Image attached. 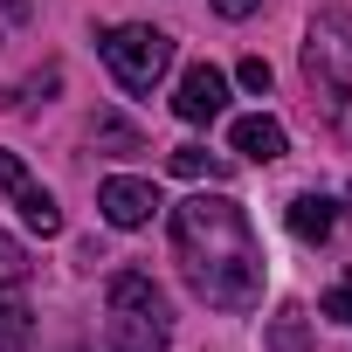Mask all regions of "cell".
<instances>
[{
    "mask_svg": "<svg viewBox=\"0 0 352 352\" xmlns=\"http://www.w3.org/2000/svg\"><path fill=\"white\" fill-rule=\"evenodd\" d=\"M97 138H111V145H138V138H131L118 118H97Z\"/></svg>",
    "mask_w": 352,
    "mask_h": 352,
    "instance_id": "obj_16",
    "label": "cell"
},
{
    "mask_svg": "<svg viewBox=\"0 0 352 352\" xmlns=\"http://www.w3.org/2000/svg\"><path fill=\"white\" fill-rule=\"evenodd\" d=\"M28 270H35V263H28V249H21L14 235H0V290H21V283H28Z\"/></svg>",
    "mask_w": 352,
    "mask_h": 352,
    "instance_id": "obj_12",
    "label": "cell"
},
{
    "mask_svg": "<svg viewBox=\"0 0 352 352\" xmlns=\"http://www.w3.org/2000/svg\"><path fill=\"white\" fill-rule=\"evenodd\" d=\"M324 318H345V324H352V276H338V283L324 290Z\"/></svg>",
    "mask_w": 352,
    "mask_h": 352,
    "instance_id": "obj_14",
    "label": "cell"
},
{
    "mask_svg": "<svg viewBox=\"0 0 352 352\" xmlns=\"http://www.w3.org/2000/svg\"><path fill=\"white\" fill-rule=\"evenodd\" d=\"M97 208H104L111 228H145V221L159 214V187H152V180H131V173H118V180L97 187Z\"/></svg>",
    "mask_w": 352,
    "mask_h": 352,
    "instance_id": "obj_6",
    "label": "cell"
},
{
    "mask_svg": "<svg viewBox=\"0 0 352 352\" xmlns=\"http://www.w3.org/2000/svg\"><path fill=\"white\" fill-rule=\"evenodd\" d=\"M214 8H221V14H228V21H249V14H256V8H263V0H214Z\"/></svg>",
    "mask_w": 352,
    "mask_h": 352,
    "instance_id": "obj_18",
    "label": "cell"
},
{
    "mask_svg": "<svg viewBox=\"0 0 352 352\" xmlns=\"http://www.w3.org/2000/svg\"><path fill=\"white\" fill-rule=\"evenodd\" d=\"M235 76H242V90H256V97L270 90V63H263V56H249V63H242Z\"/></svg>",
    "mask_w": 352,
    "mask_h": 352,
    "instance_id": "obj_15",
    "label": "cell"
},
{
    "mask_svg": "<svg viewBox=\"0 0 352 352\" xmlns=\"http://www.w3.org/2000/svg\"><path fill=\"white\" fill-rule=\"evenodd\" d=\"M173 111H180L187 124H214V118L228 111V76H221L214 63H194V69L180 76V90H173Z\"/></svg>",
    "mask_w": 352,
    "mask_h": 352,
    "instance_id": "obj_5",
    "label": "cell"
},
{
    "mask_svg": "<svg viewBox=\"0 0 352 352\" xmlns=\"http://www.w3.org/2000/svg\"><path fill=\"white\" fill-rule=\"evenodd\" d=\"M173 173H180V180H221L228 159L208 152V145H173Z\"/></svg>",
    "mask_w": 352,
    "mask_h": 352,
    "instance_id": "obj_11",
    "label": "cell"
},
{
    "mask_svg": "<svg viewBox=\"0 0 352 352\" xmlns=\"http://www.w3.org/2000/svg\"><path fill=\"white\" fill-rule=\"evenodd\" d=\"M331 228H338V201L331 194H297L290 201V235L297 242H324Z\"/></svg>",
    "mask_w": 352,
    "mask_h": 352,
    "instance_id": "obj_8",
    "label": "cell"
},
{
    "mask_svg": "<svg viewBox=\"0 0 352 352\" xmlns=\"http://www.w3.org/2000/svg\"><path fill=\"white\" fill-rule=\"evenodd\" d=\"M21 187H28V166H21L14 152H0V194H8V201H14Z\"/></svg>",
    "mask_w": 352,
    "mask_h": 352,
    "instance_id": "obj_13",
    "label": "cell"
},
{
    "mask_svg": "<svg viewBox=\"0 0 352 352\" xmlns=\"http://www.w3.org/2000/svg\"><path fill=\"white\" fill-rule=\"evenodd\" d=\"M228 138H235V152H242V159H256V166H270V159H283V152H290V138H283V124H276V118H235V131H228Z\"/></svg>",
    "mask_w": 352,
    "mask_h": 352,
    "instance_id": "obj_7",
    "label": "cell"
},
{
    "mask_svg": "<svg viewBox=\"0 0 352 352\" xmlns=\"http://www.w3.org/2000/svg\"><path fill=\"white\" fill-rule=\"evenodd\" d=\"M104 311H111V352H166L173 318H166V297H159L152 276L118 270L111 290H104Z\"/></svg>",
    "mask_w": 352,
    "mask_h": 352,
    "instance_id": "obj_3",
    "label": "cell"
},
{
    "mask_svg": "<svg viewBox=\"0 0 352 352\" xmlns=\"http://www.w3.org/2000/svg\"><path fill=\"white\" fill-rule=\"evenodd\" d=\"M276 352H297V311H283V324H276Z\"/></svg>",
    "mask_w": 352,
    "mask_h": 352,
    "instance_id": "obj_17",
    "label": "cell"
},
{
    "mask_svg": "<svg viewBox=\"0 0 352 352\" xmlns=\"http://www.w3.org/2000/svg\"><path fill=\"white\" fill-rule=\"evenodd\" d=\"M35 338V311H28V297L21 290H0V352H21Z\"/></svg>",
    "mask_w": 352,
    "mask_h": 352,
    "instance_id": "obj_9",
    "label": "cell"
},
{
    "mask_svg": "<svg viewBox=\"0 0 352 352\" xmlns=\"http://www.w3.org/2000/svg\"><path fill=\"white\" fill-rule=\"evenodd\" d=\"M304 83H311L318 118L352 145V14H345V8L311 14V35H304Z\"/></svg>",
    "mask_w": 352,
    "mask_h": 352,
    "instance_id": "obj_2",
    "label": "cell"
},
{
    "mask_svg": "<svg viewBox=\"0 0 352 352\" xmlns=\"http://www.w3.org/2000/svg\"><path fill=\"white\" fill-rule=\"evenodd\" d=\"M173 256L201 304L256 311L263 304V242L228 194H194L173 208Z\"/></svg>",
    "mask_w": 352,
    "mask_h": 352,
    "instance_id": "obj_1",
    "label": "cell"
},
{
    "mask_svg": "<svg viewBox=\"0 0 352 352\" xmlns=\"http://www.w3.org/2000/svg\"><path fill=\"white\" fill-rule=\"evenodd\" d=\"M14 208H21V221H28L35 235H56V228H63V208H56V194H49V187H35V180L14 194Z\"/></svg>",
    "mask_w": 352,
    "mask_h": 352,
    "instance_id": "obj_10",
    "label": "cell"
},
{
    "mask_svg": "<svg viewBox=\"0 0 352 352\" xmlns=\"http://www.w3.org/2000/svg\"><path fill=\"white\" fill-rule=\"evenodd\" d=\"M104 63H111V76L124 90H159L166 69H173V35H159L145 21H124V28L104 35Z\"/></svg>",
    "mask_w": 352,
    "mask_h": 352,
    "instance_id": "obj_4",
    "label": "cell"
}]
</instances>
